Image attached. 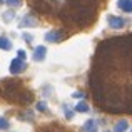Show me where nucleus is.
<instances>
[{"label":"nucleus","mask_w":132,"mask_h":132,"mask_svg":"<svg viewBox=\"0 0 132 132\" xmlns=\"http://www.w3.org/2000/svg\"><path fill=\"white\" fill-rule=\"evenodd\" d=\"M89 85L99 109L132 116V34L99 44Z\"/></svg>","instance_id":"nucleus-1"},{"label":"nucleus","mask_w":132,"mask_h":132,"mask_svg":"<svg viewBox=\"0 0 132 132\" xmlns=\"http://www.w3.org/2000/svg\"><path fill=\"white\" fill-rule=\"evenodd\" d=\"M102 0H30V5L52 22L89 27L97 19Z\"/></svg>","instance_id":"nucleus-2"},{"label":"nucleus","mask_w":132,"mask_h":132,"mask_svg":"<svg viewBox=\"0 0 132 132\" xmlns=\"http://www.w3.org/2000/svg\"><path fill=\"white\" fill-rule=\"evenodd\" d=\"M5 84L10 85V90L9 89H3V97L10 102H15V104H20V105H27L34 100L32 94L23 90V85L20 82H15V80H3Z\"/></svg>","instance_id":"nucleus-3"},{"label":"nucleus","mask_w":132,"mask_h":132,"mask_svg":"<svg viewBox=\"0 0 132 132\" xmlns=\"http://www.w3.org/2000/svg\"><path fill=\"white\" fill-rule=\"evenodd\" d=\"M23 62H22V59H15V60L12 62V65H10V72L12 74H19V72H22L23 70Z\"/></svg>","instance_id":"nucleus-4"},{"label":"nucleus","mask_w":132,"mask_h":132,"mask_svg":"<svg viewBox=\"0 0 132 132\" xmlns=\"http://www.w3.org/2000/svg\"><path fill=\"white\" fill-rule=\"evenodd\" d=\"M39 132H69V130H65L64 127L57 126V124H50V126H45L42 129H39Z\"/></svg>","instance_id":"nucleus-5"},{"label":"nucleus","mask_w":132,"mask_h":132,"mask_svg":"<svg viewBox=\"0 0 132 132\" xmlns=\"http://www.w3.org/2000/svg\"><path fill=\"white\" fill-rule=\"evenodd\" d=\"M109 25L112 29H120L124 25V20L122 19H117V17H109Z\"/></svg>","instance_id":"nucleus-6"},{"label":"nucleus","mask_w":132,"mask_h":132,"mask_svg":"<svg viewBox=\"0 0 132 132\" xmlns=\"http://www.w3.org/2000/svg\"><path fill=\"white\" fill-rule=\"evenodd\" d=\"M47 40H52V42H59V40H64V35H62L60 32H57V30H54V32L47 34Z\"/></svg>","instance_id":"nucleus-7"},{"label":"nucleus","mask_w":132,"mask_h":132,"mask_svg":"<svg viewBox=\"0 0 132 132\" xmlns=\"http://www.w3.org/2000/svg\"><path fill=\"white\" fill-rule=\"evenodd\" d=\"M82 132H97V124L94 120H87L85 126L82 127Z\"/></svg>","instance_id":"nucleus-8"},{"label":"nucleus","mask_w":132,"mask_h":132,"mask_svg":"<svg viewBox=\"0 0 132 132\" xmlns=\"http://www.w3.org/2000/svg\"><path fill=\"white\" fill-rule=\"evenodd\" d=\"M119 7L126 12H130L132 10V2L130 0H119Z\"/></svg>","instance_id":"nucleus-9"},{"label":"nucleus","mask_w":132,"mask_h":132,"mask_svg":"<svg viewBox=\"0 0 132 132\" xmlns=\"http://www.w3.org/2000/svg\"><path fill=\"white\" fill-rule=\"evenodd\" d=\"M45 55V47H37L35 48V60H42Z\"/></svg>","instance_id":"nucleus-10"},{"label":"nucleus","mask_w":132,"mask_h":132,"mask_svg":"<svg viewBox=\"0 0 132 132\" xmlns=\"http://www.w3.org/2000/svg\"><path fill=\"white\" fill-rule=\"evenodd\" d=\"M127 127H129V124H127L126 120H122V122H119V124L116 126V132H124Z\"/></svg>","instance_id":"nucleus-11"},{"label":"nucleus","mask_w":132,"mask_h":132,"mask_svg":"<svg viewBox=\"0 0 132 132\" xmlns=\"http://www.w3.org/2000/svg\"><path fill=\"white\" fill-rule=\"evenodd\" d=\"M75 109H77L79 112H87V105H85L84 102H82V104H79V105L75 107Z\"/></svg>","instance_id":"nucleus-12"},{"label":"nucleus","mask_w":132,"mask_h":132,"mask_svg":"<svg viewBox=\"0 0 132 132\" xmlns=\"http://www.w3.org/2000/svg\"><path fill=\"white\" fill-rule=\"evenodd\" d=\"M2 47H3V48H10V45H9V42H7V39H2Z\"/></svg>","instance_id":"nucleus-13"},{"label":"nucleus","mask_w":132,"mask_h":132,"mask_svg":"<svg viewBox=\"0 0 132 132\" xmlns=\"http://www.w3.org/2000/svg\"><path fill=\"white\" fill-rule=\"evenodd\" d=\"M37 107H39V110H42V112L45 110V104H44V102H40V104H39V105H37Z\"/></svg>","instance_id":"nucleus-14"},{"label":"nucleus","mask_w":132,"mask_h":132,"mask_svg":"<svg viewBox=\"0 0 132 132\" xmlns=\"http://www.w3.org/2000/svg\"><path fill=\"white\" fill-rule=\"evenodd\" d=\"M19 59H25V52H23V50L19 52Z\"/></svg>","instance_id":"nucleus-15"}]
</instances>
